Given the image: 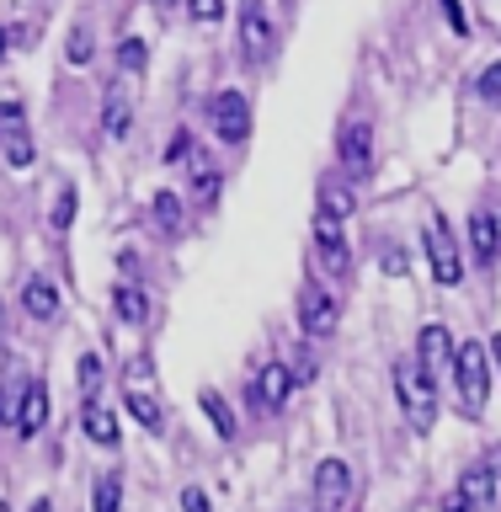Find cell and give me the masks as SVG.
I'll return each mask as SVG.
<instances>
[{"mask_svg": "<svg viewBox=\"0 0 501 512\" xmlns=\"http://www.w3.org/2000/svg\"><path fill=\"white\" fill-rule=\"evenodd\" d=\"M395 395H400L406 422L416 432H432V422H438V379H432V368L416 358H400L395 363Z\"/></svg>", "mask_w": 501, "mask_h": 512, "instance_id": "1", "label": "cell"}, {"mask_svg": "<svg viewBox=\"0 0 501 512\" xmlns=\"http://www.w3.org/2000/svg\"><path fill=\"white\" fill-rule=\"evenodd\" d=\"M454 390H459V411L480 416L491 400V352L486 342H454Z\"/></svg>", "mask_w": 501, "mask_h": 512, "instance_id": "2", "label": "cell"}, {"mask_svg": "<svg viewBox=\"0 0 501 512\" xmlns=\"http://www.w3.org/2000/svg\"><path fill=\"white\" fill-rule=\"evenodd\" d=\"M422 251H427V267H432V278H438L443 288H454V283L464 278V246L454 240V230H448V219H443V214H432V219H427Z\"/></svg>", "mask_w": 501, "mask_h": 512, "instance_id": "3", "label": "cell"}, {"mask_svg": "<svg viewBox=\"0 0 501 512\" xmlns=\"http://www.w3.org/2000/svg\"><path fill=\"white\" fill-rule=\"evenodd\" d=\"M208 123L224 144H246L251 139V96L246 91H219L208 102Z\"/></svg>", "mask_w": 501, "mask_h": 512, "instance_id": "4", "label": "cell"}, {"mask_svg": "<svg viewBox=\"0 0 501 512\" xmlns=\"http://www.w3.org/2000/svg\"><path fill=\"white\" fill-rule=\"evenodd\" d=\"M336 320H342V304H336V294H331L326 283L304 278V288H299V326H304V336H331Z\"/></svg>", "mask_w": 501, "mask_h": 512, "instance_id": "5", "label": "cell"}, {"mask_svg": "<svg viewBox=\"0 0 501 512\" xmlns=\"http://www.w3.org/2000/svg\"><path fill=\"white\" fill-rule=\"evenodd\" d=\"M336 160H342V171L352 176V182L374 176V128H368V123H347L342 134H336Z\"/></svg>", "mask_w": 501, "mask_h": 512, "instance_id": "6", "label": "cell"}, {"mask_svg": "<svg viewBox=\"0 0 501 512\" xmlns=\"http://www.w3.org/2000/svg\"><path fill=\"white\" fill-rule=\"evenodd\" d=\"M0 155H6V166H32V155H38V144H32V134H27V112H22V102H6L0 107Z\"/></svg>", "mask_w": 501, "mask_h": 512, "instance_id": "7", "label": "cell"}, {"mask_svg": "<svg viewBox=\"0 0 501 512\" xmlns=\"http://www.w3.org/2000/svg\"><path fill=\"white\" fill-rule=\"evenodd\" d=\"M352 507V464L326 459L315 470V512H347Z\"/></svg>", "mask_w": 501, "mask_h": 512, "instance_id": "8", "label": "cell"}, {"mask_svg": "<svg viewBox=\"0 0 501 512\" xmlns=\"http://www.w3.org/2000/svg\"><path fill=\"white\" fill-rule=\"evenodd\" d=\"M272 16H267V0H240V54L246 59H267L272 54Z\"/></svg>", "mask_w": 501, "mask_h": 512, "instance_id": "9", "label": "cell"}, {"mask_svg": "<svg viewBox=\"0 0 501 512\" xmlns=\"http://www.w3.org/2000/svg\"><path fill=\"white\" fill-rule=\"evenodd\" d=\"M251 400H256V406H267V411H283L288 400H294V368L278 363V358L262 363V374L251 379Z\"/></svg>", "mask_w": 501, "mask_h": 512, "instance_id": "10", "label": "cell"}, {"mask_svg": "<svg viewBox=\"0 0 501 512\" xmlns=\"http://www.w3.org/2000/svg\"><path fill=\"white\" fill-rule=\"evenodd\" d=\"M315 256H320V267L326 272H352V246H347V235H342V224L336 219H320L315 214Z\"/></svg>", "mask_w": 501, "mask_h": 512, "instance_id": "11", "label": "cell"}, {"mask_svg": "<svg viewBox=\"0 0 501 512\" xmlns=\"http://www.w3.org/2000/svg\"><path fill=\"white\" fill-rule=\"evenodd\" d=\"M470 256H475L480 267H491L496 256H501V219L486 214V208L470 214Z\"/></svg>", "mask_w": 501, "mask_h": 512, "instance_id": "12", "label": "cell"}, {"mask_svg": "<svg viewBox=\"0 0 501 512\" xmlns=\"http://www.w3.org/2000/svg\"><path fill=\"white\" fill-rule=\"evenodd\" d=\"M22 310H27L32 320H43V326H48V320H59L64 304H59L54 278H27V283H22Z\"/></svg>", "mask_w": 501, "mask_h": 512, "instance_id": "13", "label": "cell"}, {"mask_svg": "<svg viewBox=\"0 0 501 512\" xmlns=\"http://www.w3.org/2000/svg\"><path fill=\"white\" fill-rule=\"evenodd\" d=\"M80 427H86V438H91V443H102V448H112V443L123 438L118 411H107L102 400H86V406H80Z\"/></svg>", "mask_w": 501, "mask_h": 512, "instance_id": "14", "label": "cell"}, {"mask_svg": "<svg viewBox=\"0 0 501 512\" xmlns=\"http://www.w3.org/2000/svg\"><path fill=\"white\" fill-rule=\"evenodd\" d=\"M43 422H48V384L32 379V384H27V400H22V416H16V438H22V443L38 438Z\"/></svg>", "mask_w": 501, "mask_h": 512, "instance_id": "15", "label": "cell"}, {"mask_svg": "<svg viewBox=\"0 0 501 512\" xmlns=\"http://www.w3.org/2000/svg\"><path fill=\"white\" fill-rule=\"evenodd\" d=\"M128 123H134V102H128L123 80L107 86V102H102V134L107 139H128Z\"/></svg>", "mask_w": 501, "mask_h": 512, "instance_id": "16", "label": "cell"}, {"mask_svg": "<svg viewBox=\"0 0 501 512\" xmlns=\"http://www.w3.org/2000/svg\"><path fill=\"white\" fill-rule=\"evenodd\" d=\"M112 310H118L123 326H144L155 304H150V294H144L139 283H118V288H112Z\"/></svg>", "mask_w": 501, "mask_h": 512, "instance_id": "17", "label": "cell"}, {"mask_svg": "<svg viewBox=\"0 0 501 512\" xmlns=\"http://www.w3.org/2000/svg\"><path fill=\"white\" fill-rule=\"evenodd\" d=\"M416 363H427V368L454 363V331L448 326H422V336H416Z\"/></svg>", "mask_w": 501, "mask_h": 512, "instance_id": "18", "label": "cell"}, {"mask_svg": "<svg viewBox=\"0 0 501 512\" xmlns=\"http://www.w3.org/2000/svg\"><path fill=\"white\" fill-rule=\"evenodd\" d=\"M315 203H320V219H336V224L352 219V208H358V198H352V187H347V182H331V176L320 182Z\"/></svg>", "mask_w": 501, "mask_h": 512, "instance_id": "19", "label": "cell"}, {"mask_svg": "<svg viewBox=\"0 0 501 512\" xmlns=\"http://www.w3.org/2000/svg\"><path fill=\"white\" fill-rule=\"evenodd\" d=\"M459 491H464V502L480 512V507H491V496H496V475L486 470V464H470V470L459 475Z\"/></svg>", "mask_w": 501, "mask_h": 512, "instance_id": "20", "label": "cell"}, {"mask_svg": "<svg viewBox=\"0 0 501 512\" xmlns=\"http://www.w3.org/2000/svg\"><path fill=\"white\" fill-rule=\"evenodd\" d=\"M198 406H203V416H208V427H214V432H219L224 443H230L235 432H240V427H235V411H230V400H224L219 390H203V395H198Z\"/></svg>", "mask_w": 501, "mask_h": 512, "instance_id": "21", "label": "cell"}, {"mask_svg": "<svg viewBox=\"0 0 501 512\" xmlns=\"http://www.w3.org/2000/svg\"><path fill=\"white\" fill-rule=\"evenodd\" d=\"M123 406H128V416H134L139 427H150V432L166 427V411H160V400H155L150 390H128V395H123Z\"/></svg>", "mask_w": 501, "mask_h": 512, "instance_id": "22", "label": "cell"}, {"mask_svg": "<svg viewBox=\"0 0 501 512\" xmlns=\"http://www.w3.org/2000/svg\"><path fill=\"white\" fill-rule=\"evenodd\" d=\"M91 512H123V475H118V470L96 475V486H91Z\"/></svg>", "mask_w": 501, "mask_h": 512, "instance_id": "23", "label": "cell"}, {"mask_svg": "<svg viewBox=\"0 0 501 512\" xmlns=\"http://www.w3.org/2000/svg\"><path fill=\"white\" fill-rule=\"evenodd\" d=\"M27 374H11L0 384V427H16V416H22V400H27Z\"/></svg>", "mask_w": 501, "mask_h": 512, "instance_id": "24", "label": "cell"}, {"mask_svg": "<svg viewBox=\"0 0 501 512\" xmlns=\"http://www.w3.org/2000/svg\"><path fill=\"white\" fill-rule=\"evenodd\" d=\"M75 390H80V400L102 395V358H96V352H86V358L75 363Z\"/></svg>", "mask_w": 501, "mask_h": 512, "instance_id": "25", "label": "cell"}, {"mask_svg": "<svg viewBox=\"0 0 501 512\" xmlns=\"http://www.w3.org/2000/svg\"><path fill=\"white\" fill-rule=\"evenodd\" d=\"M150 214H155L160 230H182V198H176V192H155V198H150Z\"/></svg>", "mask_w": 501, "mask_h": 512, "instance_id": "26", "label": "cell"}, {"mask_svg": "<svg viewBox=\"0 0 501 512\" xmlns=\"http://www.w3.org/2000/svg\"><path fill=\"white\" fill-rule=\"evenodd\" d=\"M144 64H150V48H144V38H123V43H118V70H123V75H144Z\"/></svg>", "mask_w": 501, "mask_h": 512, "instance_id": "27", "label": "cell"}, {"mask_svg": "<svg viewBox=\"0 0 501 512\" xmlns=\"http://www.w3.org/2000/svg\"><path fill=\"white\" fill-rule=\"evenodd\" d=\"M475 96H480L486 107H501V59L480 70V80H475Z\"/></svg>", "mask_w": 501, "mask_h": 512, "instance_id": "28", "label": "cell"}, {"mask_svg": "<svg viewBox=\"0 0 501 512\" xmlns=\"http://www.w3.org/2000/svg\"><path fill=\"white\" fill-rule=\"evenodd\" d=\"M48 224H54V235H64L75 224V187H59V198H54V214H48Z\"/></svg>", "mask_w": 501, "mask_h": 512, "instance_id": "29", "label": "cell"}, {"mask_svg": "<svg viewBox=\"0 0 501 512\" xmlns=\"http://www.w3.org/2000/svg\"><path fill=\"white\" fill-rule=\"evenodd\" d=\"M192 192H198V203H208L219 192V171L208 160H192Z\"/></svg>", "mask_w": 501, "mask_h": 512, "instance_id": "30", "label": "cell"}, {"mask_svg": "<svg viewBox=\"0 0 501 512\" xmlns=\"http://www.w3.org/2000/svg\"><path fill=\"white\" fill-rule=\"evenodd\" d=\"M91 54H96L91 27H75V32H70V48H64V59H70V64H91Z\"/></svg>", "mask_w": 501, "mask_h": 512, "instance_id": "31", "label": "cell"}, {"mask_svg": "<svg viewBox=\"0 0 501 512\" xmlns=\"http://www.w3.org/2000/svg\"><path fill=\"white\" fill-rule=\"evenodd\" d=\"M187 16L198 27H214V22H224V0H187Z\"/></svg>", "mask_w": 501, "mask_h": 512, "instance_id": "32", "label": "cell"}, {"mask_svg": "<svg viewBox=\"0 0 501 512\" xmlns=\"http://www.w3.org/2000/svg\"><path fill=\"white\" fill-rule=\"evenodd\" d=\"M438 11H443V22L454 27V38H470V16H464L459 0H438Z\"/></svg>", "mask_w": 501, "mask_h": 512, "instance_id": "33", "label": "cell"}, {"mask_svg": "<svg viewBox=\"0 0 501 512\" xmlns=\"http://www.w3.org/2000/svg\"><path fill=\"white\" fill-rule=\"evenodd\" d=\"M182 160H192V134H187V128L166 144V166H182Z\"/></svg>", "mask_w": 501, "mask_h": 512, "instance_id": "34", "label": "cell"}, {"mask_svg": "<svg viewBox=\"0 0 501 512\" xmlns=\"http://www.w3.org/2000/svg\"><path fill=\"white\" fill-rule=\"evenodd\" d=\"M182 512H214V502H208L203 486H187V491H182Z\"/></svg>", "mask_w": 501, "mask_h": 512, "instance_id": "35", "label": "cell"}, {"mask_svg": "<svg viewBox=\"0 0 501 512\" xmlns=\"http://www.w3.org/2000/svg\"><path fill=\"white\" fill-rule=\"evenodd\" d=\"M443 512H475V507H470V502H464V491L454 486V491H448V496H443Z\"/></svg>", "mask_w": 501, "mask_h": 512, "instance_id": "36", "label": "cell"}, {"mask_svg": "<svg viewBox=\"0 0 501 512\" xmlns=\"http://www.w3.org/2000/svg\"><path fill=\"white\" fill-rule=\"evenodd\" d=\"M480 464H486V470L501 480V443H491V448H486V459H480Z\"/></svg>", "mask_w": 501, "mask_h": 512, "instance_id": "37", "label": "cell"}, {"mask_svg": "<svg viewBox=\"0 0 501 512\" xmlns=\"http://www.w3.org/2000/svg\"><path fill=\"white\" fill-rule=\"evenodd\" d=\"M486 352H491V368H496V374H501V331H496L491 342H486Z\"/></svg>", "mask_w": 501, "mask_h": 512, "instance_id": "38", "label": "cell"}, {"mask_svg": "<svg viewBox=\"0 0 501 512\" xmlns=\"http://www.w3.org/2000/svg\"><path fill=\"white\" fill-rule=\"evenodd\" d=\"M150 6H155L160 16H166V11H176V6H182V0H150Z\"/></svg>", "mask_w": 501, "mask_h": 512, "instance_id": "39", "label": "cell"}, {"mask_svg": "<svg viewBox=\"0 0 501 512\" xmlns=\"http://www.w3.org/2000/svg\"><path fill=\"white\" fill-rule=\"evenodd\" d=\"M27 512H54V502H48V496H38V502H32Z\"/></svg>", "mask_w": 501, "mask_h": 512, "instance_id": "40", "label": "cell"}, {"mask_svg": "<svg viewBox=\"0 0 501 512\" xmlns=\"http://www.w3.org/2000/svg\"><path fill=\"white\" fill-rule=\"evenodd\" d=\"M6 38H11V32H6V27H0V59H6Z\"/></svg>", "mask_w": 501, "mask_h": 512, "instance_id": "41", "label": "cell"}, {"mask_svg": "<svg viewBox=\"0 0 501 512\" xmlns=\"http://www.w3.org/2000/svg\"><path fill=\"white\" fill-rule=\"evenodd\" d=\"M0 331H6V304H0Z\"/></svg>", "mask_w": 501, "mask_h": 512, "instance_id": "42", "label": "cell"}, {"mask_svg": "<svg viewBox=\"0 0 501 512\" xmlns=\"http://www.w3.org/2000/svg\"><path fill=\"white\" fill-rule=\"evenodd\" d=\"M294 512H315V507H294Z\"/></svg>", "mask_w": 501, "mask_h": 512, "instance_id": "43", "label": "cell"}]
</instances>
